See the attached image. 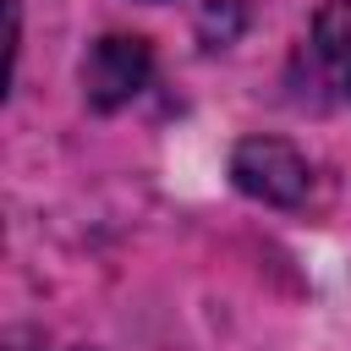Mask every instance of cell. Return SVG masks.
Here are the masks:
<instances>
[{"label":"cell","instance_id":"1","mask_svg":"<svg viewBox=\"0 0 351 351\" xmlns=\"http://www.w3.org/2000/svg\"><path fill=\"white\" fill-rule=\"evenodd\" d=\"M148 71H154V55H148V44H143V38H126V33L99 38V44L88 49V60H82L88 104H93V110H121L126 99H137V93H143Z\"/></svg>","mask_w":351,"mask_h":351},{"label":"cell","instance_id":"2","mask_svg":"<svg viewBox=\"0 0 351 351\" xmlns=\"http://www.w3.org/2000/svg\"><path fill=\"white\" fill-rule=\"evenodd\" d=\"M230 176L241 192H252L263 203H302V192H307V159L280 137H247L230 159Z\"/></svg>","mask_w":351,"mask_h":351},{"label":"cell","instance_id":"3","mask_svg":"<svg viewBox=\"0 0 351 351\" xmlns=\"http://www.w3.org/2000/svg\"><path fill=\"white\" fill-rule=\"evenodd\" d=\"M313 38H318V55H324L329 77L351 93V0H329L313 22Z\"/></svg>","mask_w":351,"mask_h":351}]
</instances>
